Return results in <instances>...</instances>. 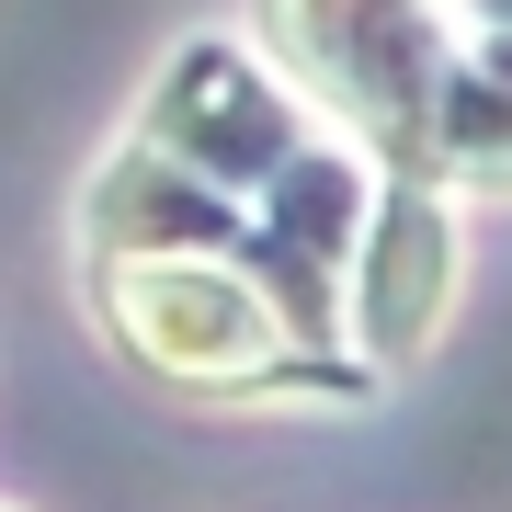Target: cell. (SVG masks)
<instances>
[{
	"label": "cell",
	"instance_id": "cell-1",
	"mask_svg": "<svg viewBox=\"0 0 512 512\" xmlns=\"http://www.w3.org/2000/svg\"><path fill=\"white\" fill-rule=\"evenodd\" d=\"M148 148H171L183 171H205V183H228V194H239V183L262 194L296 148H308V126H296V103H285L239 46L194 35L183 57H171V80L148 92Z\"/></svg>",
	"mask_w": 512,
	"mask_h": 512
},
{
	"label": "cell",
	"instance_id": "cell-2",
	"mask_svg": "<svg viewBox=\"0 0 512 512\" xmlns=\"http://www.w3.org/2000/svg\"><path fill=\"white\" fill-rule=\"evenodd\" d=\"M365 171L342 160V148H296V160L262 183V228H251V274L285 296V330L296 342H319L330 330V262L365 251Z\"/></svg>",
	"mask_w": 512,
	"mask_h": 512
},
{
	"label": "cell",
	"instance_id": "cell-3",
	"mask_svg": "<svg viewBox=\"0 0 512 512\" xmlns=\"http://www.w3.org/2000/svg\"><path fill=\"white\" fill-rule=\"evenodd\" d=\"M92 228L114 239V251H251V228H239L228 183H205V171H183L171 148H126V160L92 183Z\"/></svg>",
	"mask_w": 512,
	"mask_h": 512
},
{
	"label": "cell",
	"instance_id": "cell-4",
	"mask_svg": "<svg viewBox=\"0 0 512 512\" xmlns=\"http://www.w3.org/2000/svg\"><path fill=\"white\" fill-rule=\"evenodd\" d=\"M365 342L376 353H421L433 342V308H444V274H456V251H444V205L399 183L376 205V228H365Z\"/></svg>",
	"mask_w": 512,
	"mask_h": 512
}]
</instances>
